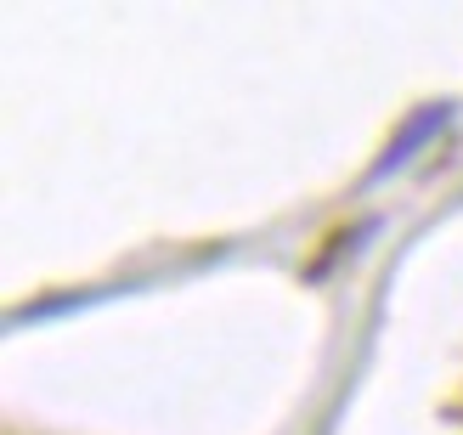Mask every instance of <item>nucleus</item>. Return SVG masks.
I'll list each match as a JSON object with an SVG mask.
<instances>
[{
	"label": "nucleus",
	"instance_id": "f257e3e1",
	"mask_svg": "<svg viewBox=\"0 0 463 435\" xmlns=\"http://www.w3.org/2000/svg\"><path fill=\"white\" fill-rule=\"evenodd\" d=\"M447 119H452V108H447V102L419 108V113H412V119L396 130V142H390V147L379 153V165H373V175H367V181H384V175H396V170L407 165V158H419V153L435 142V130H441Z\"/></svg>",
	"mask_w": 463,
	"mask_h": 435
}]
</instances>
